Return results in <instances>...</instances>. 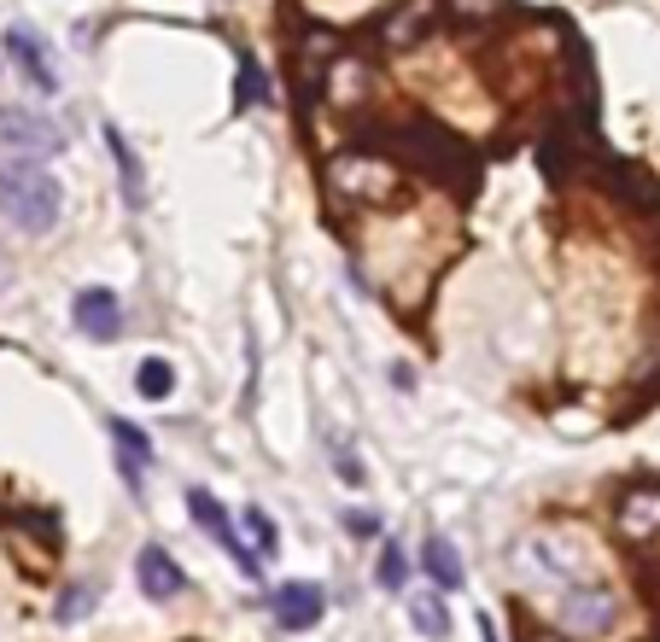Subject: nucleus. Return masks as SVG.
<instances>
[{"instance_id":"obj_6","label":"nucleus","mask_w":660,"mask_h":642,"mask_svg":"<svg viewBox=\"0 0 660 642\" xmlns=\"http://www.w3.org/2000/svg\"><path fill=\"white\" fill-rule=\"evenodd\" d=\"M7 59L24 71L30 88H42V94H54V88H59V71H54V59H47V47L36 41V29L12 24V29H7Z\"/></svg>"},{"instance_id":"obj_7","label":"nucleus","mask_w":660,"mask_h":642,"mask_svg":"<svg viewBox=\"0 0 660 642\" xmlns=\"http://www.w3.org/2000/svg\"><path fill=\"white\" fill-rule=\"evenodd\" d=\"M134 579H141V590L152 602H176L181 590H188V579H181V567L164 555L158 544H146L141 555H134Z\"/></svg>"},{"instance_id":"obj_1","label":"nucleus","mask_w":660,"mask_h":642,"mask_svg":"<svg viewBox=\"0 0 660 642\" xmlns=\"http://www.w3.org/2000/svg\"><path fill=\"white\" fill-rule=\"evenodd\" d=\"M0 216L19 234H54L64 216V188L36 158H0Z\"/></svg>"},{"instance_id":"obj_11","label":"nucleus","mask_w":660,"mask_h":642,"mask_svg":"<svg viewBox=\"0 0 660 642\" xmlns=\"http://www.w3.org/2000/svg\"><path fill=\"white\" fill-rule=\"evenodd\" d=\"M410 619H415V631L433 637V642L450 637V614H445V602H438V590H415V596H410Z\"/></svg>"},{"instance_id":"obj_12","label":"nucleus","mask_w":660,"mask_h":642,"mask_svg":"<svg viewBox=\"0 0 660 642\" xmlns=\"http://www.w3.org/2000/svg\"><path fill=\"white\" fill-rule=\"evenodd\" d=\"M620 526L632 532V537H649V532L660 526V497H649V491L620 497Z\"/></svg>"},{"instance_id":"obj_4","label":"nucleus","mask_w":660,"mask_h":642,"mask_svg":"<svg viewBox=\"0 0 660 642\" xmlns=\"http://www.w3.org/2000/svg\"><path fill=\"white\" fill-rule=\"evenodd\" d=\"M562 625H573L579 637H602L614 625V596L602 584H567L562 590Z\"/></svg>"},{"instance_id":"obj_18","label":"nucleus","mask_w":660,"mask_h":642,"mask_svg":"<svg viewBox=\"0 0 660 642\" xmlns=\"http://www.w3.org/2000/svg\"><path fill=\"white\" fill-rule=\"evenodd\" d=\"M345 526L357 532V537H375V532H380V520H375V514H345Z\"/></svg>"},{"instance_id":"obj_20","label":"nucleus","mask_w":660,"mask_h":642,"mask_svg":"<svg viewBox=\"0 0 660 642\" xmlns=\"http://www.w3.org/2000/svg\"><path fill=\"white\" fill-rule=\"evenodd\" d=\"M485 642H503V637H491V619H485Z\"/></svg>"},{"instance_id":"obj_8","label":"nucleus","mask_w":660,"mask_h":642,"mask_svg":"<svg viewBox=\"0 0 660 642\" xmlns=\"http://www.w3.org/2000/svg\"><path fill=\"white\" fill-rule=\"evenodd\" d=\"M111 438H117V467H123V485H129V491H146L152 438L134 427V420H111Z\"/></svg>"},{"instance_id":"obj_14","label":"nucleus","mask_w":660,"mask_h":642,"mask_svg":"<svg viewBox=\"0 0 660 642\" xmlns=\"http://www.w3.org/2000/svg\"><path fill=\"white\" fill-rule=\"evenodd\" d=\"M134 385H141V397H170V392H176V374H170V362L146 357L141 374H134Z\"/></svg>"},{"instance_id":"obj_9","label":"nucleus","mask_w":660,"mask_h":642,"mask_svg":"<svg viewBox=\"0 0 660 642\" xmlns=\"http://www.w3.org/2000/svg\"><path fill=\"white\" fill-rule=\"evenodd\" d=\"M275 619L286 625V631H310V625L321 619V590L304 584V579L281 584V590H275Z\"/></svg>"},{"instance_id":"obj_19","label":"nucleus","mask_w":660,"mask_h":642,"mask_svg":"<svg viewBox=\"0 0 660 642\" xmlns=\"http://www.w3.org/2000/svg\"><path fill=\"white\" fill-rule=\"evenodd\" d=\"M12 286V258H7V246H0V293Z\"/></svg>"},{"instance_id":"obj_15","label":"nucleus","mask_w":660,"mask_h":642,"mask_svg":"<svg viewBox=\"0 0 660 642\" xmlns=\"http://www.w3.org/2000/svg\"><path fill=\"white\" fill-rule=\"evenodd\" d=\"M94 602H99V584H71V590L59 596V607H54V614H59L64 625H71V619H82V614H89Z\"/></svg>"},{"instance_id":"obj_17","label":"nucleus","mask_w":660,"mask_h":642,"mask_svg":"<svg viewBox=\"0 0 660 642\" xmlns=\"http://www.w3.org/2000/svg\"><path fill=\"white\" fill-rule=\"evenodd\" d=\"M380 584H386V590H403V549H398V544L380 549Z\"/></svg>"},{"instance_id":"obj_5","label":"nucleus","mask_w":660,"mask_h":642,"mask_svg":"<svg viewBox=\"0 0 660 642\" xmlns=\"http://www.w3.org/2000/svg\"><path fill=\"white\" fill-rule=\"evenodd\" d=\"M188 514H193L199 526H205V532L216 537V544H223V549L234 555V567H240V572H258V561H263V555L240 544V532L228 526V514L216 509V497H211V491H188Z\"/></svg>"},{"instance_id":"obj_10","label":"nucleus","mask_w":660,"mask_h":642,"mask_svg":"<svg viewBox=\"0 0 660 642\" xmlns=\"http://www.w3.org/2000/svg\"><path fill=\"white\" fill-rule=\"evenodd\" d=\"M421 567L433 572L438 590H462V561H456V549L445 537H427V544H421Z\"/></svg>"},{"instance_id":"obj_16","label":"nucleus","mask_w":660,"mask_h":642,"mask_svg":"<svg viewBox=\"0 0 660 642\" xmlns=\"http://www.w3.org/2000/svg\"><path fill=\"white\" fill-rule=\"evenodd\" d=\"M246 532H251V544H258V555H275L281 549V537H275V526H269L263 509H246Z\"/></svg>"},{"instance_id":"obj_13","label":"nucleus","mask_w":660,"mask_h":642,"mask_svg":"<svg viewBox=\"0 0 660 642\" xmlns=\"http://www.w3.org/2000/svg\"><path fill=\"white\" fill-rule=\"evenodd\" d=\"M106 146H111V158H117V181H123V199H129V205H141V164H134L129 141H123L117 129H106Z\"/></svg>"},{"instance_id":"obj_2","label":"nucleus","mask_w":660,"mask_h":642,"mask_svg":"<svg viewBox=\"0 0 660 642\" xmlns=\"http://www.w3.org/2000/svg\"><path fill=\"white\" fill-rule=\"evenodd\" d=\"M0 146L12 158H47V152H64V129L30 106H0Z\"/></svg>"},{"instance_id":"obj_3","label":"nucleus","mask_w":660,"mask_h":642,"mask_svg":"<svg viewBox=\"0 0 660 642\" xmlns=\"http://www.w3.org/2000/svg\"><path fill=\"white\" fill-rule=\"evenodd\" d=\"M71 321H76V333H89V340L111 345L117 333H123V304H117L111 286H82L76 304H71Z\"/></svg>"}]
</instances>
